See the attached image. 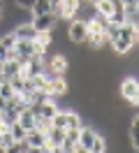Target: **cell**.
Returning <instances> with one entry per match:
<instances>
[{"label": "cell", "instance_id": "ffe728a7", "mask_svg": "<svg viewBox=\"0 0 139 153\" xmlns=\"http://www.w3.org/2000/svg\"><path fill=\"white\" fill-rule=\"evenodd\" d=\"M14 95H16V93H14L12 84H9L7 79H0V97H5V100H12Z\"/></svg>", "mask_w": 139, "mask_h": 153}, {"label": "cell", "instance_id": "30bf717a", "mask_svg": "<svg viewBox=\"0 0 139 153\" xmlns=\"http://www.w3.org/2000/svg\"><path fill=\"white\" fill-rule=\"evenodd\" d=\"M23 142H26L28 146H44V144H46V132L33 128V130H28V134H26V139H23Z\"/></svg>", "mask_w": 139, "mask_h": 153}, {"label": "cell", "instance_id": "6da1fadb", "mask_svg": "<svg viewBox=\"0 0 139 153\" xmlns=\"http://www.w3.org/2000/svg\"><path fill=\"white\" fill-rule=\"evenodd\" d=\"M33 56H44L39 49H37L35 39H16V44L12 49V58H16L19 63H26Z\"/></svg>", "mask_w": 139, "mask_h": 153}, {"label": "cell", "instance_id": "52a82bcc", "mask_svg": "<svg viewBox=\"0 0 139 153\" xmlns=\"http://www.w3.org/2000/svg\"><path fill=\"white\" fill-rule=\"evenodd\" d=\"M67 35H70V42H74V44L86 42V35H88V30H86V21H72V26H70V30H67Z\"/></svg>", "mask_w": 139, "mask_h": 153}, {"label": "cell", "instance_id": "ba28073f", "mask_svg": "<svg viewBox=\"0 0 139 153\" xmlns=\"http://www.w3.org/2000/svg\"><path fill=\"white\" fill-rule=\"evenodd\" d=\"M116 5H118V0H95L93 2L95 14H100V16H111L114 10H116Z\"/></svg>", "mask_w": 139, "mask_h": 153}, {"label": "cell", "instance_id": "7402d4cb", "mask_svg": "<svg viewBox=\"0 0 139 153\" xmlns=\"http://www.w3.org/2000/svg\"><path fill=\"white\" fill-rule=\"evenodd\" d=\"M79 130L81 128H70V130H65V139L72 144H79Z\"/></svg>", "mask_w": 139, "mask_h": 153}, {"label": "cell", "instance_id": "4fadbf2b", "mask_svg": "<svg viewBox=\"0 0 139 153\" xmlns=\"http://www.w3.org/2000/svg\"><path fill=\"white\" fill-rule=\"evenodd\" d=\"M14 35H16V39H35L37 30H35L33 23H21V26L14 30Z\"/></svg>", "mask_w": 139, "mask_h": 153}, {"label": "cell", "instance_id": "9a60e30c", "mask_svg": "<svg viewBox=\"0 0 139 153\" xmlns=\"http://www.w3.org/2000/svg\"><path fill=\"white\" fill-rule=\"evenodd\" d=\"M54 42V37H51V30H42V33H37V37H35V44H37V49L44 53L46 51V47Z\"/></svg>", "mask_w": 139, "mask_h": 153}, {"label": "cell", "instance_id": "2e32d148", "mask_svg": "<svg viewBox=\"0 0 139 153\" xmlns=\"http://www.w3.org/2000/svg\"><path fill=\"white\" fill-rule=\"evenodd\" d=\"M130 144H132L135 151H139V118L137 116L130 121Z\"/></svg>", "mask_w": 139, "mask_h": 153}, {"label": "cell", "instance_id": "603a6c76", "mask_svg": "<svg viewBox=\"0 0 139 153\" xmlns=\"http://www.w3.org/2000/svg\"><path fill=\"white\" fill-rule=\"evenodd\" d=\"M120 5H123V10H125V14H130V12H135L139 7V0H118Z\"/></svg>", "mask_w": 139, "mask_h": 153}, {"label": "cell", "instance_id": "cb8c5ba5", "mask_svg": "<svg viewBox=\"0 0 139 153\" xmlns=\"http://www.w3.org/2000/svg\"><path fill=\"white\" fill-rule=\"evenodd\" d=\"M9 58H12V51L0 44V63H5V60H9Z\"/></svg>", "mask_w": 139, "mask_h": 153}, {"label": "cell", "instance_id": "5b68a950", "mask_svg": "<svg viewBox=\"0 0 139 153\" xmlns=\"http://www.w3.org/2000/svg\"><path fill=\"white\" fill-rule=\"evenodd\" d=\"M81 7V0H63L56 10V19H72Z\"/></svg>", "mask_w": 139, "mask_h": 153}, {"label": "cell", "instance_id": "4316f807", "mask_svg": "<svg viewBox=\"0 0 139 153\" xmlns=\"http://www.w3.org/2000/svg\"><path fill=\"white\" fill-rule=\"evenodd\" d=\"M0 153H5V146H2V144H0Z\"/></svg>", "mask_w": 139, "mask_h": 153}, {"label": "cell", "instance_id": "3957f363", "mask_svg": "<svg viewBox=\"0 0 139 153\" xmlns=\"http://www.w3.org/2000/svg\"><path fill=\"white\" fill-rule=\"evenodd\" d=\"M51 125H54V128H60V130L81 128V116L77 114V111H65V109H58V114L51 118Z\"/></svg>", "mask_w": 139, "mask_h": 153}, {"label": "cell", "instance_id": "8fae6325", "mask_svg": "<svg viewBox=\"0 0 139 153\" xmlns=\"http://www.w3.org/2000/svg\"><path fill=\"white\" fill-rule=\"evenodd\" d=\"M16 123L21 125V128H26V132H28V130H33V128H35V111H33L30 107L23 109V111H19Z\"/></svg>", "mask_w": 139, "mask_h": 153}, {"label": "cell", "instance_id": "d4e9b609", "mask_svg": "<svg viewBox=\"0 0 139 153\" xmlns=\"http://www.w3.org/2000/svg\"><path fill=\"white\" fill-rule=\"evenodd\" d=\"M19 7H23V10H30L33 5H35V0H14Z\"/></svg>", "mask_w": 139, "mask_h": 153}, {"label": "cell", "instance_id": "f546056e", "mask_svg": "<svg viewBox=\"0 0 139 153\" xmlns=\"http://www.w3.org/2000/svg\"><path fill=\"white\" fill-rule=\"evenodd\" d=\"M88 2H95V0H88Z\"/></svg>", "mask_w": 139, "mask_h": 153}, {"label": "cell", "instance_id": "7a4b0ae2", "mask_svg": "<svg viewBox=\"0 0 139 153\" xmlns=\"http://www.w3.org/2000/svg\"><path fill=\"white\" fill-rule=\"evenodd\" d=\"M120 97L125 100V102H130L132 107H139V81L135 79V76H125L123 81H120Z\"/></svg>", "mask_w": 139, "mask_h": 153}, {"label": "cell", "instance_id": "e0dca14e", "mask_svg": "<svg viewBox=\"0 0 139 153\" xmlns=\"http://www.w3.org/2000/svg\"><path fill=\"white\" fill-rule=\"evenodd\" d=\"M30 12H33V16H37V14H49V12H51V0H35V5L30 7Z\"/></svg>", "mask_w": 139, "mask_h": 153}, {"label": "cell", "instance_id": "277c9868", "mask_svg": "<svg viewBox=\"0 0 139 153\" xmlns=\"http://www.w3.org/2000/svg\"><path fill=\"white\" fill-rule=\"evenodd\" d=\"M44 70H49L56 76H65L67 70H70V60L65 58V53H54L49 58V63H44Z\"/></svg>", "mask_w": 139, "mask_h": 153}, {"label": "cell", "instance_id": "f1b7e54d", "mask_svg": "<svg viewBox=\"0 0 139 153\" xmlns=\"http://www.w3.org/2000/svg\"><path fill=\"white\" fill-rule=\"evenodd\" d=\"M0 76H2V63H0Z\"/></svg>", "mask_w": 139, "mask_h": 153}, {"label": "cell", "instance_id": "9c48e42d", "mask_svg": "<svg viewBox=\"0 0 139 153\" xmlns=\"http://www.w3.org/2000/svg\"><path fill=\"white\" fill-rule=\"evenodd\" d=\"M21 74V63H19L16 58H9L2 63V76L0 79H12V76Z\"/></svg>", "mask_w": 139, "mask_h": 153}, {"label": "cell", "instance_id": "44dd1931", "mask_svg": "<svg viewBox=\"0 0 139 153\" xmlns=\"http://www.w3.org/2000/svg\"><path fill=\"white\" fill-rule=\"evenodd\" d=\"M0 44L12 51V49H14V44H16V35H14V33H5V35H0Z\"/></svg>", "mask_w": 139, "mask_h": 153}, {"label": "cell", "instance_id": "8992f818", "mask_svg": "<svg viewBox=\"0 0 139 153\" xmlns=\"http://www.w3.org/2000/svg\"><path fill=\"white\" fill-rule=\"evenodd\" d=\"M56 14L54 12H49V14H37V16H33V26H35V30L37 33H42V30H54V26H56Z\"/></svg>", "mask_w": 139, "mask_h": 153}, {"label": "cell", "instance_id": "5bb4252c", "mask_svg": "<svg viewBox=\"0 0 139 153\" xmlns=\"http://www.w3.org/2000/svg\"><path fill=\"white\" fill-rule=\"evenodd\" d=\"M46 142L51 144V146H60V144L65 142V130H60V128H49L46 130Z\"/></svg>", "mask_w": 139, "mask_h": 153}, {"label": "cell", "instance_id": "484cf974", "mask_svg": "<svg viewBox=\"0 0 139 153\" xmlns=\"http://www.w3.org/2000/svg\"><path fill=\"white\" fill-rule=\"evenodd\" d=\"M74 153H88V151H86V149H81V146H77V149H74Z\"/></svg>", "mask_w": 139, "mask_h": 153}, {"label": "cell", "instance_id": "ac0fdd59", "mask_svg": "<svg viewBox=\"0 0 139 153\" xmlns=\"http://www.w3.org/2000/svg\"><path fill=\"white\" fill-rule=\"evenodd\" d=\"M88 153H107V139H104L102 134H95L93 146L88 149Z\"/></svg>", "mask_w": 139, "mask_h": 153}, {"label": "cell", "instance_id": "83f0119b", "mask_svg": "<svg viewBox=\"0 0 139 153\" xmlns=\"http://www.w3.org/2000/svg\"><path fill=\"white\" fill-rule=\"evenodd\" d=\"M0 16H2V2H0Z\"/></svg>", "mask_w": 139, "mask_h": 153}, {"label": "cell", "instance_id": "d6986e66", "mask_svg": "<svg viewBox=\"0 0 139 153\" xmlns=\"http://www.w3.org/2000/svg\"><path fill=\"white\" fill-rule=\"evenodd\" d=\"M9 132H12V137H14V142H23V139H26V134H28V132H26V128H21L16 121L9 125Z\"/></svg>", "mask_w": 139, "mask_h": 153}, {"label": "cell", "instance_id": "7c38bea8", "mask_svg": "<svg viewBox=\"0 0 139 153\" xmlns=\"http://www.w3.org/2000/svg\"><path fill=\"white\" fill-rule=\"evenodd\" d=\"M95 134H97V132H95L93 128H83V125H81V130H79V146L88 151V149L93 146V139H95Z\"/></svg>", "mask_w": 139, "mask_h": 153}, {"label": "cell", "instance_id": "4dcf8cb0", "mask_svg": "<svg viewBox=\"0 0 139 153\" xmlns=\"http://www.w3.org/2000/svg\"><path fill=\"white\" fill-rule=\"evenodd\" d=\"M137 44H139V39H137Z\"/></svg>", "mask_w": 139, "mask_h": 153}]
</instances>
